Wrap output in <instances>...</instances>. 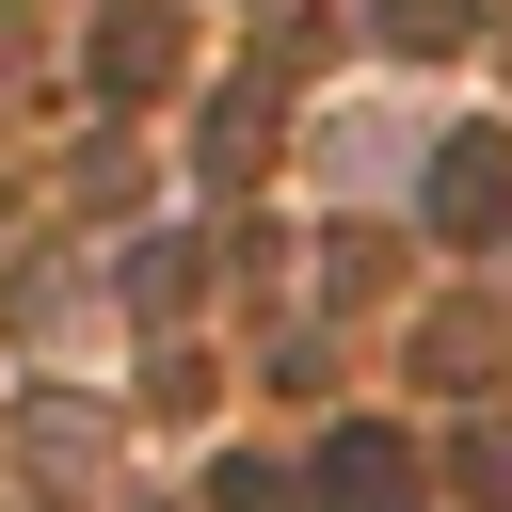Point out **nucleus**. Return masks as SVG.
Here are the masks:
<instances>
[{"label":"nucleus","instance_id":"1","mask_svg":"<svg viewBox=\"0 0 512 512\" xmlns=\"http://www.w3.org/2000/svg\"><path fill=\"white\" fill-rule=\"evenodd\" d=\"M320 480H336V512H400V496H416V464H400L384 432H336V464H320Z\"/></svg>","mask_w":512,"mask_h":512},{"label":"nucleus","instance_id":"2","mask_svg":"<svg viewBox=\"0 0 512 512\" xmlns=\"http://www.w3.org/2000/svg\"><path fill=\"white\" fill-rule=\"evenodd\" d=\"M432 208H448V224H496V208H512V144H448Z\"/></svg>","mask_w":512,"mask_h":512}]
</instances>
